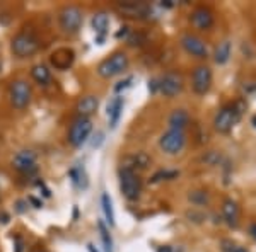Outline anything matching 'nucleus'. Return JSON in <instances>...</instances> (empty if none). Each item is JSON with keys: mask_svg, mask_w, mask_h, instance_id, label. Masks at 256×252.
I'll return each mask as SVG.
<instances>
[{"mask_svg": "<svg viewBox=\"0 0 256 252\" xmlns=\"http://www.w3.org/2000/svg\"><path fill=\"white\" fill-rule=\"evenodd\" d=\"M242 109H244L242 102H236V104H229L222 107L217 113L216 119H214V128H216L218 133H229L234 128V125L239 121V118H241Z\"/></svg>", "mask_w": 256, "mask_h": 252, "instance_id": "nucleus-1", "label": "nucleus"}, {"mask_svg": "<svg viewBox=\"0 0 256 252\" xmlns=\"http://www.w3.org/2000/svg\"><path fill=\"white\" fill-rule=\"evenodd\" d=\"M128 68V56L126 53L123 51H116L110 56V58L102 60L101 63L98 65V73L99 77L102 78H111L114 75H120Z\"/></svg>", "mask_w": 256, "mask_h": 252, "instance_id": "nucleus-2", "label": "nucleus"}, {"mask_svg": "<svg viewBox=\"0 0 256 252\" xmlns=\"http://www.w3.org/2000/svg\"><path fill=\"white\" fill-rule=\"evenodd\" d=\"M58 22L64 32L67 34H76L79 32L84 22V14L77 5H65L58 14Z\"/></svg>", "mask_w": 256, "mask_h": 252, "instance_id": "nucleus-3", "label": "nucleus"}, {"mask_svg": "<svg viewBox=\"0 0 256 252\" xmlns=\"http://www.w3.org/2000/svg\"><path fill=\"white\" fill-rule=\"evenodd\" d=\"M40 48V43L36 39V36H32L31 32H19L12 38L10 49L18 58H28L32 56Z\"/></svg>", "mask_w": 256, "mask_h": 252, "instance_id": "nucleus-4", "label": "nucleus"}, {"mask_svg": "<svg viewBox=\"0 0 256 252\" xmlns=\"http://www.w3.org/2000/svg\"><path fill=\"white\" fill-rule=\"evenodd\" d=\"M159 147L164 154L178 155L186 147V133L183 130H172V128H169L166 133L159 138Z\"/></svg>", "mask_w": 256, "mask_h": 252, "instance_id": "nucleus-5", "label": "nucleus"}, {"mask_svg": "<svg viewBox=\"0 0 256 252\" xmlns=\"http://www.w3.org/2000/svg\"><path fill=\"white\" fill-rule=\"evenodd\" d=\"M120 188H122V193L126 200H137L140 196V191H142V183H140V177L137 176V172L123 167L120 169Z\"/></svg>", "mask_w": 256, "mask_h": 252, "instance_id": "nucleus-6", "label": "nucleus"}, {"mask_svg": "<svg viewBox=\"0 0 256 252\" xmlns=\"http://www.w3.org/2000/svg\"><path fill=\"white\" fill-rule=\"evenodd\" d=\"M90 131H92V123L89 118H77L76 121L70 125L67 140L74 148H79L88 142Z\"/></svg>", "mask_w": 256, "mask_h": 252, "instance_id": "nucleus-7", "label": "nucleus"}, {"mask_svg": "<svg viewBox=\"0 0 256 252\" xmlns=\"http://www.w3.org/2000/svg\"><path fill=\"white\" fill-rule=\"evenodd\" d=\"M32 90L26 80H14L9 87V101L16 109H26L31 102Z\"/></svg>", "mask_w": 256, "mask_h": 252, "instance_id": "nucleus-8", "label": "nucleus"}, {"mask_svg": "<svg viewBox=\"0 0 256 252\" xmlns=\"http://www.w3.org/2000/svg\"><path fill=\"white\" fill-rule=\"evenodd\" d=\"M192 87L198 96H205L212 87V70L207 65H198L192 73Z\"/></svg>", "mask_w": 256, "mask_h": 252, "instance_id": "nucleus-9", "label": "nucleus"}, {"mask_svg": "<svg viewBox=\"0 0 256 252\" xmlns=\"http://www.w3.org/2000/svg\"><path fill=\"white\" fill-rule=\"evenodd\" d=\"M159 80V92L164 97H174L183 90V77L178 72H168L162 77L158 78Z\"/></svg>", "mask_w": 256, "mask_h": 252, "instance_id": "nucleus-10", "label": "nucleus"}, {"mask_svg": "<svg viewBox=\"0 0 256 252\" xmlns=\"http://www.w3.org/2000/svg\"><path fill=\"white\" fill-rule=\"evenodd\" d=\"M181 46L184 48V51H186L188 55L195 56V58H207L208 56L207 43H205L200 36L192 34V32L181 36Z\"/></svg>", "mask_w": 256, "mask_h": 252, "instance_id": "nucleus-11", "label": "nucleus"}, {"mask_svg": "<svg viewBox=\"0 0 256 252\" xmlns=\"http://www.w3.org/2000/svg\"><path fill=\"white\" fill-rule=\"evenodd\" d=\"M12 167L18 172L24 176H31L38 171V165H36V154L31 150H20L18 155L12 160Z\"/></svg>", "mask_w": 256, "mask_h": 252, "instance_id": "nucleus-12", "label": "nucleus"}, {"mask_svg": "<svg viewBox=\"0 0 256 252\" xmlns=\"http://www.w3.org/2000/svg\"><path fill=\"white\" fill-rule=\"evenodd\" d=\"M190 22L198 31H208L214 26V14L207 7H196L190 14Z\"/></svg>", "mask_w": 256, "mask_h": 252, "instance_id": "nucleus-13", "label": "nucleus"}, {"mask_svg": "<svg viewBox=\"0 0 256 252\" xmlns=\"http://www.w3.org/2000/svg\"><path fill=\"white\" fill-rule=\"evenodd\" d=\"M74 58H76V53L72 51L70 48H60L56 49L55 53L52 55V65L55 67L56 70H67L70 65L74 63Z\"/></svg>", "mask_w": 256, "mask_h": 252, "instance_id": "nucleus-14", "label": "nucleus"}, {"mask_svg": "<svg viewBox=\"0 0 256 252\" xmlns=\"http://www.w3.org/2000/svg\"><path fill=\"white\" fill-rule=\"evenodd\" d=\"M123 106H125V101H123L122 96H114L106 106V114H108V121L111 128H116L120 123V118L123 114Z\"/></svg>", "mask_w": 256, "mask_h": 252, "instance_id": "nucleus-15", "label": "nucleus"}, {"mask_svg": "<svg viewBox=\"0 0 256 252\" xmlns=\"http://www.w3.org/2000/svg\"><path fill=\"white\" fill-rule=\"evenodd\" d=\"M118 10L122 14H125L126 17H146L150 12V7L147 3H140V2H126V3H120Z\"/></svg>", "mask_w": 256, "mask_h": 252, "instance_id": "nucleus-16", "label": "nucleus"}, {"mask_svg": "<svg viewBox=\"0 0 256 252\" xmlns=\"http://www.w3.org/2000/svg\"><path fill=\"white\" fill-rule=\"evenodd\" d=\"M90 24H92V29L96 31V41H98V44H102L106 32H108V27H110V17H108V14H104V12H98V14L92 15V20H90Z\"/></svg>", "mask_w": 256, "mask_h": 252, "instance_id": "nucleus-17", "label": "nucleus"}, {"mask_svg": "<svg viewBox=\"0 0 256 252\" xmlns=\"http://www.w3.org/2000/svg\"><path fill=\"white\" fill-rule=\"evenodd\" d=\"M99 107V99L96 96H84L77 102V113H79V118H88L90 114H94Z\"/></svg>", "mask_w": 256, "mask_h": 252, "instance_id": "nucleus-18", "label": "nucleus"}, {"mask_svg": "<svg viewBox=\"0 0 256 252\" xmlns=\"http://www.w3.org/2000/svg\"><path fill=\"white\" fill-rule=\"evenodd\" d=\"M222 217H224V220H226V223L229 227H238L239 206H238L236 201L224 200V203H222Z\"/></svg>", "mask_w": 256, "mask_h": 252, "instance_id": "nucleus-19", "label": "nucleus"}, {"mask_svg": "<svg viewBox=\"0 0 256 252\" xmlns=\"http://www.w3.org/2000/svg\"><path fill=\"white\" fill-rule=\"evenodd\" d=\"M148 165H150V157H148L146 152H137V154L126 157L122 167L130 169V171H135V169H147Z\"/></svg>", "mask_w": 256, "mask_h": 252, "instance_id": "nucleus-20", "label": "nucleus"}, {"mask_svg": "<svg viewBox=\"0 0 256 252\" xmlns=\"http://www.w3.org/2000/svg\"><path fill=\"white\" fill-rule=\"evenodd\" d=\"M188 123H190V114H188V111H184V109H174L168 118V125L169 128H172V130L184 131Z\"/></svg>", "mask_w": 256, "mask_h": 252, "instance_id": "nucleus-21", "label": "nucleus"}, {"mask_svg": "<svg viewBox=\"0 0 256 252\" xmlns=\"http://www.w3.org/2000/svg\"><path fill=\"white\" fill-rule=\"evenodd\" d=\"M230 53H232V44L230 41H222V43L217 44L216 51H214V61L217 65H226L230 58Z\"/></svg>", "mask_w": 256, "mask_h": 252, "instance_id": "nucleus-22", "label": "nucleus"}, {"mask_svg": "<svg viewBox=\"0 0 256 252\" xmlns=\"http://www.w3.org/2000/svg\"><path fill=\"white\" fill-rule=\"evenodd\" d=\"M31 75L38 84H43V85L52 80V72L48 70L46 65H34L31 70Z\"/></svg>", "mask_w": 256, "mask_h": 252, "instance_id": "nucleus-23", "label": "nucleus"}, {"mask_svg": "<svg viewBox=\"0 0 256 252\" xmlns=\"http://www.w3.org/2000/svg\"><path fill=\"white\" fill-rule=\"evenodd\" d=\"M101 206H102V212H104L108 225L113 227L114 225V212H113V203H111V198L108 193L101 194Z\"/></svg>", "mask_w": 256, "mask_h": 252, "instance_id": "nucleus-24", "label": "nucleus"}, {"mask_svg": "<svg viewBox=\"0 0 256 252\" xmlns=\"http://www.w3.org/2000/svg\"><path fill=\"white\" fill-rule=\"evenodd\" d=\"M98 229H99V234H101V241H102V246H104V251L106 252H113V241H111L110 229L106 227V223L102 220H99L98 222Z\"/></svg>", "mask_w": 256, "mask_h": 252, "instance_id": "nucleus-25", "label": "nucleus"}, {"mask_svg": "<svg viewBox=\"0 0 256 252\" xmlns=\"http://www.w3.org/2000/svg\"><path fill=\"white\" fill-rule=\"evenodd\" d=\"M68 176H70V179H72V183L76 186H79V188H86V186H88L86 174H84V171H82V169H79V167L70 169Z\"/></svg>", "mask_w": 256, "mask_h": 252, "instance_id": "nucleus-26", "label": "nucleus"}, {"mask_svg": "<svg viewBox=\"0 0 256 252\" xmlns=\"http://www.w3.org/2000/svg\"><path fill=\"white\" fill-rule=\"evenodd\" d=\"M188 198H190V201H192L193 205H198V206L208 203V194H207V191H192Z\"/></svg>", "mask_w": 256, "mask_h": 252, "instance_id": "nucleus-27", "label": "nucleus"}, {"mask_svg": "<svg viewBox=\"0 0 256 252\" xmlns=\"http://www.w3.org/2000/svg\"><path fill=\"white\" fill-rule=\"evenodd\" d=\"M176 176H178L176 171H159L152 176L150 183H159V181H162V179H174Z\"/></svg>", "mask_w": 256, "mask_h": 252, "instance_id": "nucleus-28", "label": "nucleus"}, {"mask_svg": "<svg viewBox=\"0 0 256 252\" xmlns=\"http://www.w3.org/2000/svg\"><path fill=\"white\" fill-rule=\"evenodd\" d=\"M222 251L224 252H248L246 247H241L230 241H222Z\"/></svg>", "mask_w": 256, "mask_h": 252, "instance_id": "nucleus-29", "label": "nucleus"}, {"mask_svg": "<svg viewBox=\"0 0 256 252\" xmlns=\"http://www.w3.org/2000/svg\"><path fill=\"white\" fill-rule=\"evenodd\" d=\"M132 82H134V77H126L125 80H120L116 85H114V92L116 94H120L122 90H125V89H128L132 85Z\"/></svg>", "mask_w": 256, "mask_h": 252, "instance_id": "nucleus-30", "label": "nucleus"}, {"mask_svg": "<svg viewBox=\"0 0 256 252\" xmlns=\"http://www.w3.org/2000/svg\"><path fill=\"white\" fill-rule=\"evenodd\" d=\"M94 138H98V140H94V142H92V147H94V148H98L99 145H101L102 138H104V133H102V131H98V133H96V136H94Z\"/></svg>", "mask_w": 256, "mask_h": 252, "instance_id": "nucleus-31", "label": "nucleus"}, {"mask_svg": "<svg viewBox=\"0 0 256 252\" xmlns=\"http://www.w3.org/2000/svg\"><path fill=\"white\" fill-rule=\"evenodd\" d=\"M148 89H150L152 92H159V80L158 78H152V80L148 82Z\"/></svg>", "mask_w": 256, "mask_h": 252, "instance_id": "nucleus-32", "label": "nucleus"}, {"mask_svg": "<svg viewBox=\"0 0 256 252\" xmlns=\"http://www.w3.org/2000/svg\"><path fill=\"white\" fill-rule=\"evenodd\" d=\"M28 201H31V203H32V206H34V208H41V206H43V203H41L40 200H36L34 196H30V198H28Z\"/></svg>", "mask_w": 256, "mask_h": 252, "instance_id": "nucleus-33", "label": "nucleus"}, {"mask_svg": "<svg viewBox=\"0 0 256 252\" xmlns=\"http://www.w3.org/2000/svg\"><path fill=\"white\" fill-rule=\"evenodd\" d=\"M250 234H251V237L256 241V223H251L250 225Z\"/></svg>", "mask_w": 256, "mask_h": 252, "instance_id": "nucleus-34", "label": "nucleus"}, {"mask_svg": "<svg viewBox=\"0 0 256 252\" xmlns=\"http://www.w3.org/2000/svg\"><path fill=\"white\" fill-rule=\"evenodd\" d=\"M158 252H174V251H172V249H171V247H169V246H162V247H159V249H158Z\"/></svg>", "mask_w": 256, "mask_h": 252, "instance_id": "nucleus-35", "label": "nucleus"}, {"mask_svg": "<svg viewBox=\"0 0 256 252\" xmlns=\"http://www.w3.org/2000/svg\"><path fill=\"white\" fill-rule=\"evenodd\" d=\"M122 29H123V31H120V32H118L116 38H122V36H126L128 32H130V31H128V27H122Z\"/></svg>", "mask_w": 256, "mask_h": 252, "instance_id": "nucleus-36", "label": "nucleus"}, {"mask_svg": "<svg viewBox=\"0 0 256 252\" xmlns=\"http://www.w3.org/2000/svg\"><path fill=\"white\" fill-rule=\"evenodd\" d=\"M88 249H89V252H98L96 249H94V246H92V244H88Z\"/></svg>", "mask_w": 256, "mask_h": 252, "instance_id": "nucleus-37", "label": "nucleus"}, {"mask_svg": "<svg viewBox=\"0 0 256 252\" xmlns=\"http://www.w3.org/2000/svg\"><path fill=\"white\" fill-rule=\"evenodd\" d=\"M251 123H253V126L256 128V114H253V118H251Z\"/></svg>", "mask_w": 256, "mask_h": 252, "instance_id": "nucleus-38", "label": "nucleus"}]
</instances>
